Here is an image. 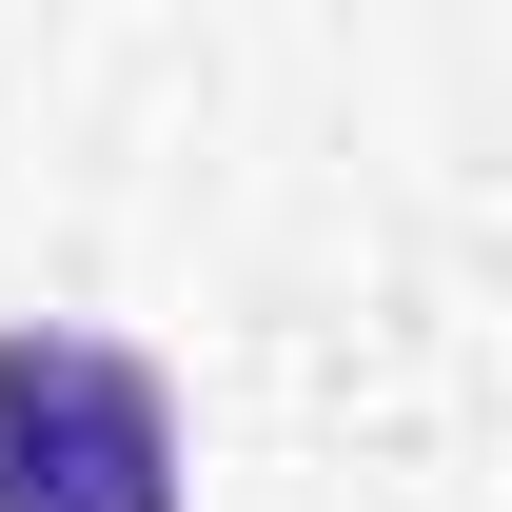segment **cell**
I'll return each instance as SVG.
<instances>
[{
  "instance_id": "1",
  "label": "cell",
  "mask_w": 512,
  "mask_h": 512,
  "mask_svg": "<svg viewBox=\"0 0 512 512\" xmlns=\"http://www.w3.org/2000/svg\"><path fill=\"white\" fill-rule=\"evenodd\" d=\"M0 512H178V375L79 316L0 335Z\"/></svg>"
}]
</instances>
